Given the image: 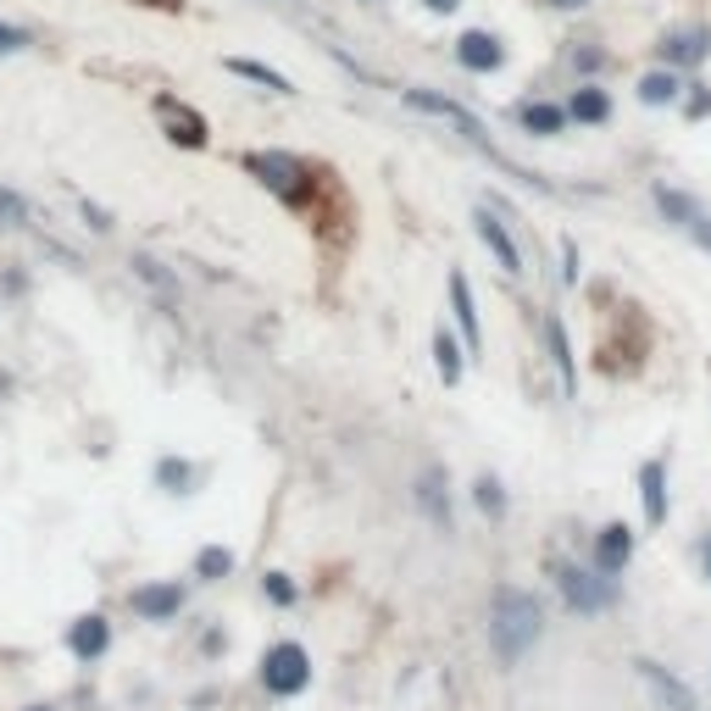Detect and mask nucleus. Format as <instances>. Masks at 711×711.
Instances as JSON below:
<instances>
[{"label": "nucleus", "mask_w": 711, "mask_h": 711, "mask_svg": "<svg viewBox=\"0 0 711 711\" xmlns=\"http://www.w3.org/2000/svg\"><path fill=\"white\" fill-rule=\"evenodd\" d=\"M545 7H550V12H584L589 0H545Z\"/></svg>", "instance_id": "c9c22d12"}, {"label": "nucleus", "mask_w": 711, "mask_h": 711, "mask_svg": "<svg viewBox=\"0 0 711 711\" xmlns=\"http://www.w3.org/2000/svg\"><path fill=\"white\" fill-rule=\"evenodd\" d=\"M545 328H550V356H556V372H561V390L573 395V390H579V372H573V351H567V322L550 317Z\"/></svg>", "instance_id": "4be33fe9"}, {"label": "nucleus", "mask_w": 711, "mask_h": 711, "mask_svg": "<svg viewBox=\"0 0 711 711\" xmlns=\"http://www.w3.org/2000/svg\"><path fill=\"white\" fill-rule=\"evenodd\" d=\"M450 312H456V328L467 334V356H479L484 351V334H479V312H472V290H467V278L461 272H450Z\"/></svg>", "instance_id": "f3484780"}, {"label": "nucleus", "mask_w": 711, "mask_h": 711, "mask_svg": "<svg viewBox=\"0 0 711 711\" xmlns=\"http://www.w3.org/2000/svg\"><path fill=\"white\" fill-rule=\"evenodd\" d=\"M695 556H700V573H706V584H711V529L700 534V550H695Z\"/></svg>", "instance_id": "72a5a7b5"}, {"label": "nucleus", "mask_w": 711, "mask_h": 711, "mask_svg": "<svg viewBox=\"0 0 711 711\" xmlns=\"http://www.w3.org/2000/svg\"><path fill=\"white\" fill-rule=\"evenodd\" d=\"M456 62H461L467 73H500V67H506V45H500L490 28H467V34L456 39Z\"/></svg>", "instance_id": "6e6552de"}, {"label": "nucleus", "mask_w": 711, "mask_h": 711, "mask_svg": "<svg viewBox=\"0 0 711 711\" xmlns=\"http://www.w3.org/2000/svg\"><path fill=\"white\" fill-rule=\"evenodd\" d=\"M262 595H267L272 606H295V595H301V589H295V579H290V573H262Z\"/></svg>", "instance_id": "cd10ccee"}, {"label": "nucleus", "mask_w": 711, "mask_h": 711, "mask_svg": "<svg viewBox=\"0 0 711 711\" xmlns=\"http://www.w3.org/2000/svg\"><path fill=\"white\" fill-rule=\"evenodd\" d=\"M539 634H545L539 600L529 589H511V584L495 589V600H490V650H495L500 668H517V661L539 645Z\"/></svg>", "instance_id": "f257e3e1"}, {"label": "nucleus", "mask_w": 711, "mask_h": 711, "mask_svg": "<svg viewBox=\"0 0 711 711\" xmlns=\"http://www.w3.org/2000/svg\"><path fill=\"white\" fill-rule=\"evenodd\" d=\"M67 650L78 661H101L112 650V623L101 618V611H84L78 623H67Z\"/></svg>", "instance_id": "9b49d317"}, {"label": "nucleus", "mask_w": 711, "mask_h": 711, "mask_svg": "<svg viewBox=\"0 0 711 711\" xmlns=\"http://www.w3.org/2000/svg\"><path fill=\"white\" fill-rule=\"evenodd\" d=\"M629 556H634V534H629L623 523H606V529L595 534V573H600V579H618L623 567H629Z\"/></svg>", "instance_id": "f8f14e48"}, {"label": "nucleus", "mask_w": 711, "mask_h": 711, "mask_svg": "<svg viewBox=\"0 0 711 711\" xmlns=\"http://www.w3.org/2000/svg\"><path fill=\"white\" fill-rule=\"evenodd\" d=\"M0 217H12V223H28V206H23V195H12V189H0Z\"/></svg>", "instance_id": "c756f323"}, {"label": "nucleus", "mask_w": 711, "mask_h": 711, "mask_svg": "<svg viewBox=\"0 0 711 711\" xmlns=\"http://www.w3.org/2000/svg\"><path fill=\"white\" fill-rule=\"evenodd\" d=\"M228 573H233V550H223V545H206V550L195 556V579L217 584V579H228Z\"/></svg>", "instance_id": "a878e982"}, {"label": "nucleus", "mask_w": 711, "mask_h": 711, "mask_svg": "<svg viewBox=\"0 0 711 711\" xmlns=\"http://www.w3.org/2000/svg\"><path fill=\"white\" fill-rule=\"evenodd\" d=\"M312 684V656H306V645H272L267 656H262V689L267 695H301Z\"/></svg>", "instance_id": "7ed1b4c3"}, {"label": "nucleus", "mask_w": 711, "mask_h": 711, "mask_svg": "<svg viewBox=\"0 0 711 711\" xmlns=\"http://www.w3.org/2000/svg\"><path fill=\"white\" fill-rule=\"evenodd\" d=\"M422 7H429V12H440V17H450V12L461 7V0H422Z\"/></svg>", "instance_id": "e433bc0d"}, {"label": "nucleus", "mask_w": 711, "mask_h": 711, "mask_svg": "<svg viewBox=\"0 0 711 711\" xmlns=\"http://www.w3.org/2000/svg\"><path fill=\"white\" fill-rule=\"evenodd\" d=\"M639 500H645V523H668V456H650L639 467Z\"/></svg>", "instance_id": "ddd939ff"}, {"label": "nucleus", "mask_w": 711, "mask_h": 711, "mask_svg": "<svg viewBox=\"0 0 711 711\" xmlns=\"http://www.w3.org/2000/svg\"><path fill=\"white\" fill-rule=\"evenodd\" d=\"M472 500H479V511L490 517V523H500V517H506V490H500L495 472H484V479L472 484Z\"/></svg>", "instance_id": "393cba45"}, {"label": "nucleus", "mask_w": 711, "mask_h": 711, "mask_svg": "<svg viewBox=\"0 0 711 711\" xmlns=\"http://www.w3.org/2000/svg\"><path fill=\"white\" fill-rule=\"evenodd\" d=\"M517 128H523L529 139H556L567 128V106H556V101H523V106H517Z\"/></svg>", "instance_id": "dca6fc26"}, {"label": "nucleus", "mask_w": 711, "mask_h": 711, "mask_svg": "<svg viewBox=\"0 0 711 711\" xmlns=\"http://www.w3.org/2000/svg\"><path fill=\"white\" fill-rule=\"evenodd\" d=\"M84 217H89V228H94V233H106V228H112V217H106L101 206H94V201H84Z\"/></svg>", "instance_id": "2f4dec72"}, {"label": "nucleus", "mask_w": 711, "mask_h": 711, "mask_svg": "<svg viewBox=\"0 0 711 711\" xmlns=\"http://www.w3.org/2000/svg\"><path fill=\"white\" fill-rule=\"evenodd\" d=\"M134 267H139V278H145V283H156V290H162L167 301L178 295V278H173L162 262H151V256H134Z\"/></svg>", "instance_id": "bb28decb"}, {"label": "nucleus", "mask_w": 711, "mask_h": 711, "mask_svg": "<svg viewBox=\"0 0 711 711\" xmlns=\"http://www.w3.org/2000/svg\"><path fill=\"white\" fill-rule=\"evenodd\" d=\"M639 101H645V106H673V101H678V73H668V67L645 73V78H639Z\"/></svg>", "instance_id": "5701e85b"}, {"label": "nucleus", "mask_w": 711, "mask_h": 711, "mask_svg": "<svg viewBox=\"0 0 711 711\" xmlns=\"http://www.w3.org/2000/svg\"><path fill=\"white\" fill-rule=\"evenodd\" d=\"M634 673H639V684L661 700V711H695V695H689V684H684L673 668H661V661L639 656V661H634Z\"/></svg>", "instance_id": "423d86ee"}, {"label": "nucleus", "mask_w": 711, "mask_h": 711, "mask_svg": "<svg viewBox=\"0 0 711 711\" xmlns=\"http://www.w3.org/2000/svg\"><path fill=\"white\" fill-rule=\"evenodd\" d=\"M656 206L668 212V223H678V228H695L706 212H700V201L695 195H684V189H673V183H656Z\"/></svg>", "instance_id": "6ab92c4d"}, {"label": "nucleus", "mask_w": 711, "mask_h": 711, "mask_svg": "<svg viewBox=\"0 0 711 711\" xmlns=\"http://www.w3.org/2000/svg\"><path fill=\"white\" fill-rule=\"evenodd\" d=\"M406 106L411 112H434V117H445V123H456L461 128V139H472V145H479L484 156H495V162H506L495 145H490V134H484V123L472 117L467 106H456V101H445V94H434V89H406Z\"/></svg>", "instance_id": "20e7f679"}, {"label": "nucleus", "mask_w": 711, "mask_h": 711, "mask_svg": "<svg viewBox=\"0 0 711 711\" xmlns=\"http://www.w3.org/2000/svg\"><path fill=\"white\" fill-rule=\"evenodd\" d=\"M245 162V173L251 178H262L278 201H290V206H301L306 195H312V178H306V162L301 156H290V151H251V156H240Z\"/></svg>", "instance_id": "f03ea898"}, {"label": "nucleus", "mask_w": 711, "mask_h": 711, "mask_svg": "<svg viewBox=\"0 0 711 711\" xmlns=\"http://www.w3.org/2000/svg\"><path fill=\"white\" fill-rule=\"evenodd\" d=\"M417 506H422V517L440 529V534H450L456 529V517H450V484H445V467H429L417 479Z\"/></svg>", "instance_id": "9d476101"}, {"label": "nucleus", "mask_w": 711, "mask_h": 711, "mask_svg": "<svg viewBox=\"0 0 711 711\" xmlns=\"http://www.w3.org/2000/svg\"><path fill=\"white\" fill-rule=\"evenodd\" d=\"M472 223H479V240L490 245V256L517 278V272H523V251H517V240H511V233H506V223L495 217V212H479V217H472Z\"/></svg>", "instance_id": "2eb2a0df"}, {"label": "nucleus", "mask_w": 711, "mask_h": 711, "mask_svg": "<svg viewBox=\"0 0 711 711\" xmlns=\"http://www.w3.org/2000/svg\"><path fill=\"white\" fill-rule=\"evenodd\" d=\"M156 117H162V128H167L173 145H183V151H206V145H212L206 117H201L195 106H183L178 94H156Z\"/></svg>", "instance_id": "39448f33"}, {"label": "nucleus", "mask_w": 711, "mask_h": 711, "mask_svg": "<svg viewBox=\"0 0 711 711\" xmlns=\"http://www.w3.org/2000/svg\"><path fill=\"white\" fill-rule=\"evenodd\" d=\"M573 67H579V73H595V67H606V51H600V45H584V51H573Z\"/></svg>", "instance_id": "c85d7f7f"}, {"label": "nucleus", "mask_w": 711, "mask_h": 711, "mask_svg": "<svg viewBox=\"0 0 711 711\" xmlns=\"http://www.w3.org/2000/svg\"><path fill=\"white\" fill-rule=\"evenodd\" d=\"M434 361H440V378L456 390L461 384V345H456V334H445V328L434 334Z\"/></svg>", "instance_id": "b1692460"}, {"label": "nucleus", "mask_w": 711, "mask_h": 711, "mask_svg": "<svg viewBox=\"0 0 711 711\" xmlns=\"http://www.w3.org/2000/svg\"><path fill=\"white\" fill-rule=\"evenodd\" d=\"M156 484H162L167 495H189V490L201 484V467L183 461V456H162V461H156Z\"/></svg>", "instance_id": "aec40b11"}, {"label": "nucleus", "mask_w": 711, "mask_h": 711, "mask_svg": "<svg viewBox=\"0 0 711 711\" xmlns=\"http://www.w3.org/2000/svg\"><path fill=\"white\" fill-rule=\"evenodd\" d=\"M689 233H695V245H700V251H711V217H700Z\"/></svg>", "instance_id": "f704fd0d"}, {"label": "nucleus", "mask_w": 711, "mask_h": 711, "mask_svg": "<svg viewBox=\"0 0 711 711\" xmlns=\"http://www.w3.org/2000/svg\"><path fill=\"white\" fill-rule=\"evenodd\" d=\"M28 45V34L23 28H12V23H0V56H12V51H23Z\"/></svg>", "instance_id": "7c9ffc66"}, {"label": "nucleus", "mask_w": 711, "mask_h": 711, "mask_svg": "<svg viewBox=\"0 0 711 711\" xmlns=\"http://www.w3.org/2000/svg\"><path fill=\"white\" fill-rule=\"evenodd\" d=\"M711 56V28H678V34H668L661 39V62H673V67H700Z\"/></svg>", "instance_id": "4468645a"}, {"label": "nucleus", "mask_w": 711, "mask_h": 711, "mask_svg": "<svg viewBox=\"0 0 711 711\" xmlns=\"http://www.w3.org/2000/svg\"><path fill=\"white\" fill-rule=\"evenodd\" d=\"M684 112H689V117H711V89H700V94H695V101H689Z\"/></svg>", "instance_id": "473e14b6"}, {"label": "nucleus", "mask_w": 711, "mask_h": 711, "mask_svg": "<svg viewBox=\"0 0 711 711\" xmlns=\"http://www.w3.org/2000/svg\"><path fill=\"white\" fill-rule=\"evenodd\" d=\"M556 589H561V600L579 611V618H595L600 611V573H584L579 561H556Z\"/></svg>", "instance_id": "0eeeda50"}, {"label": "nucleus", "mask_w": 711, "mask_h": 711, "mask_svg": "<svg viewBox=\"0 0 711 711\" xmlns=\"http://www.w3.org/2000/svg\"><path fill=\"white\" fill-rule=\"evenodd\" d=\"M223 67L233 73V78H251V84H262V89H272V94H290L295 84L283 78V73H272L267 62H251V56H223Z\"/></svg>", "instance_id": "412c9836"}, {"label": "nucleus", "mask_w": 711, "mask_h": 711, "mask_svg": "<svg viewBox=\"0 0 711 711\" xmlns=\"http://www.w3.org/2000/svg\"><path fill=\"white\" fill-rule=\"evenodd\" d=\"M28 711H51V706H28Z\"/></svg>", "instance_id": "4c0bfd02"}, {"label": "nucleus", "mask_w": 711, "mask_h": 711, "mask_svg": "<svg viewBox=\"0 0 711 711\" xmlns=\"http://www.w3.org/2000/svg\"><path fill=\"white\" fill-rule=\"evenodd\" d=\"M567 123H584V128H600L611 123V94L600 84H584L573 89V101H567Z\"/></svg>", "instance_id": "a211bd4d"}, {"label": "nucleus", "mask_w": 711, "mask_h": 711, "mask_svg": "<svg viewBox=\"0 0 711 711\" xmlns=\"http://www.w3.org/2000/svg\"><path fill=\"white\" fill-rule=\"evenodd\" d=\"M128 606H134L145 623H173L178 611H183V584H139V589L128 595Z\"/></svg>", "instance_id": "1a4fd4ad"}]
</instances>
